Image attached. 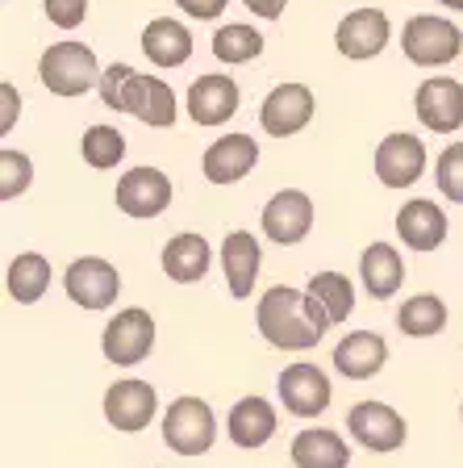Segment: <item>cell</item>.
<instances>
[{
  "label": "cell",
  "mask_w": 463,
  "mask_h": 468,
  "mask_svg": "<svg viewBox=\"0 0 463 468\" xmlns=\"http://www.w3.org/2000/svg\"><path fill=\"white\" fill-rule=\"evenodd\" d=\"M417 122L435 134H451L463 126V84L451 76H430L414 97Z\"/></svg>",
  "instance_id": "15"
},
{
  "label": "cell",
  "mask_w": 463,
  "mask_h": 468,
  "mask_svg": "<svg viewBox=\"0 0 463 468\" xmlns=\"http://www.w3.org/2000/svg\"><path fill=\"white\" fill-rule=\"evenodd\" d=\"M184 109L193 117L196 126H226L234 113H238V84L230 76H196L188 97H184Z\"/></svg>",
  "instance_id": "16"
},
{
  "label": "cell",
  "mask_w": 463,
  "mask_h": 468,
  "mask_svg": "<svg viewBox=\"0 0 463 468\" xmlns=\"http://www.w3.org/2000/svg\"><path fill=\"white\" fill-rule=\"evenodd\" d=\"M29 180H34V164H29V155L5 146V151H0V201L21 197L29 188Z\"/></svg>",
  "instance_id": "32"
},
{
  "label": "cell",
  "mask_w": 463,
  "mask_h": 468,
  "mask_svg": "<svg viewBox=\"0 0 463 468\" xmlns=\"http://www.w3.org/2000/svg\"><path fill=\"white\" fill-rule=\"evenodd\" d=\"M154 410H159V393H154L151 380H117V385H109L105 393V419L113 431H126V435H134V431L151 427Z\"/></svg>",
  "instance_id": "12"
},
{
  "label": "cell",
  "mask_w": 463,
  "mask_h": 468,
  "mask_svg": "<svg viewBox=\"0 0 463 468\" xmlns=\"http://www.w3.org/2000/svg\"><path fill=\"white\" fill-rule=\"evenodd\" d=\"M100 101H105L109 109H117V113L138 117V122L151 130L175 126V113H180V101H175V92L163 80L138 76L126 63L105 68V76H100Z\"/></svg>",
  "instance_id": "2"
},
{
  "label": "cell",
  "mask_w": 463,
  "mask_h": 468,
  "mask_svg": "<svg viewBox=\"0 0 463 468\" xmlns=\"http://www.w3.org/2000/svg\"><path fill=\"white\" fill-rule=\"evenodd\" d=\"M259 268H263V251H259V239L251 230H230L222 239V272L226 284H230V297L247 302L255 292V281H259Z\"/></svg>",
  "instance_id": "20"
},
{
  "label": "cell",
  "mask_w": 463,
  "mask_h": 468,
  "mask_svg": "<svg viewBox=\"0 0 463 468\" xmlns=\"http://www.w3.org/2000/svg\"><path fill=\"white\" fill-rule=\"evenodd\" d=\"M396 234L409 251H438L447 243V214L438 201L414 197L396 209Z\"/></svg>",
  "instance_id": "19"
},
{
  "label": "cell",
  "mask_w": 463,
  "mask_h": 468,
  "mask_svg": "<svg viewBox=\"0 0 463 468\" xmlns=\"http://www.w3.org/2000/svg\"><path fill=\"white\" fill-rule=\"evenodd\" d=\"M159 263H163V276H167V281L196 284V281H205V276H209L213 247H209V239H205V234L184 230V234H175V239H167Z\"/></svg>",
  "instance_id": "22"
},
{
  "label": "cell",
  "mask_w": 463,
  "mask_h": 468,
  "mask_svg": "<svg viewBox=\"0 0 463 468\" xmlns=\"http://www.w3.org/2000/svg\"><path fill=\"white\" fill-rule=\"evenodd\" d=\"M63 289L84 310H109L117 302V292H121V276L100 255H79V260H71L68 276H63Z\"/></svg>",
  "instance_id": "9"
},
{
  "label": "cell",
  "mask_w": 463,
  "mask_h": 468,
  "mask_svg": "<svg viewBox=\"0 0 463 468\" xmlns=\"http://www.w3.org/2000/svg\"><path fill=\"white\" fill-rule=\"evenodd\" d=\"M213 435H217V419L205 398L184 393L167 406L163 414V443L175 456H205L213 448Z\"/></svg>",
  "instance_id": "4"
},
{
  "label": "cell",
  "mask_w": 463,
  "mask_h": 468,
  "mask_svg": "<svg viewBox=\"0 0 463 468\" xmlns=\"http://www.w3.org/2000/svg\"><path fill=\"white\" fill-rule=\"evenodd\" d=\"M213 55L222 63H251L263 55V34L255 26H222L213 34Z\"/></svg>",
  "instance_id": "30"
},
{
  "label": "cell",
  "mask_w": 463,
  "mask_h": 468,
  "mask_svg": "<svg viewBox=\"0 0 463 468\" xmlns=\"http://www.w3.org/2000/svg\"><path fill=\"white\" fill-rule=\"evenodd\" d=\"M347 431L359 448H367V452H396V448H405V439H409L405 419L393 406H384V401H359V406H351Z\"/></svg>",
  "instance_id": "8"
},
{
  "label": "cell",
  "mask_w": 463,
  "mask_h": 468,
  "mask_svg": "<svg viewBox=\"0 0 463 468\" xmlns=\"http://www.w3.org/2000/svg\"><path fill=\"white\" fill-rule=\"evenodd\" d=\"M255 164H259V143L251 134H222L201 159L209 185H238L242 176L255 172Z\"/></svg>",
  "instance_id": "18"
},
{
  "label": "cell",
  "mask_w": 463,
  "mask_h": 468,
  "mask_svg": "<svg viewBox=\"0 0 463 468\" xmlns=\"http://www.w3.org/2000/svg\"><path fill=\"white\" fill-rule=\"evenodd\" d=\"M334 47H338V55L342 58H355V63L376 58L380 50L388 47V17L380 9L347 13V17L338 21V29H334Z\"/></svg>",
  "instance_id": "17"
},
{
  "label": "cell",
  "mask_w": 463,
  "mask_h": 468,
  "mask_svg": "<svg viewBox=\"0 0 463 468\" xmlns=\"http://www.w3.org/2000/svg\"><path fill=\"white\" fill-rule=\"evenodd\" d=\"M5 284H9V297L17 305H34L42 292L50 289V260H42L38 251H21L17 260L9 263Z\"/></svg>",
  "instance_id": "27"
},
{
  "label": "cell",
  "mask_w": 463,
  "mask_h": 468,
  "mask_svg": "<svg viewBox=\"0 0 463 468\" xmlns=\"http://www.w3.org/2000/svg\"><path fill=\"white\" fill-rule=\"evenodd\" d=\"M289 456L297 468H347L351 464L347 439L330 427H305L297 439H292Z\"/></svg>",
  "instance_id": "25"
},
{
  "label": "cell",
  "mask_w": 463,
  "mask_h": 468,
  "mask_svg": "<svg viewBox=\"0 0 463 468\" xmlns=\"http://www.w3.org/2000/svg\"><path fill=\"white\" fill-rule=\"evenodd\" d=\"M401 50L414 68H443L451 58H459L463 50V29L447 17H430V13H417L405 21V34H401Z\"/></svg>",
  "instance_id": "5"
},
{
  "label": "cell",
  "mask_w": 463,
  "mask_h": 468,
  "mask_svg": "<svg viewBox=\"0 0 463 468\" xmlns=\"http://www.w3.org/2000/svg\"><path fill=\"white\" fill-rule=\"evenodd\" d=\"M242 5H247V9L255 13V17H263V21H276L284 13V5H289V0H242Z\"/></svg>",
  "instance_id": "37"
},
{
  "label": "cell",
  "mask_w": 463,
  "mask_h": 468,
  "mask_svg": "<svg viewBox=\"0 0 463 468\" xmlns=\"http://www.w3.org/2000/svg\"><path fill=\"white\" fill-rule=\"evenodd\" d=\"M359 281H363V289L376 302H388L405 284V260H401V251L393 243H367L363 255H359Z\"/></svg>",
  "instance_id": "23"
},
{
  "label": "cell",
  "mask_w": 463,
  "mask_h": 468,
  "mask_svg": "<svg viewBox=\"0 0 463 468\" xmlns=\"http://www.w3.org/2000/svg\"><path fill=\"white\" fill-rule=\"evenodd\" d=\"M255 326L259 335L280 351H309L318 347L321 335L334 326L330 314L321 310L305 289H289V284H271L255 305Z\"/></svg>",
  "instance_id": "1"
},
{
  "label": "cell",
  "mask_w": 463,
  "mask_h": 468,
  "mask_svg": "<svg viewBox=\"0 0 463 468\" xmlns=\"http://www.w3.org/2000/svg\"><path fill=\"white\" fill-rule=\"evenodd\" d=\"M42 9H47L50 26L76 29V26H84V17H88V0H42Z\"/></svg>",
  "instance_id": "34"
},
{
  "label": "cell",
  "mask_w": 463,
  "mask_h": 468,
  "mask_svg": "<svg viewBox=\"0 0 463 468\" xmlns=\"http://www.w3.org/2000/svg\"><path fill=\"white\" fill-rule=\"evenodd\" d=\"M435 180H438V193H443L447 201L463 205V143H451L443 155H438Z\"/></svg>",
  "instance_id": "33"
},
{
  "label": "cell",
  "mask_w": 463,
  "mask_h": 468,
  "mask_svg": "<svg viewBox=\"0 0 463 468\" xmlns=\"http://www.w3.org/2000/svg\"><path fill=\"white\" fill-rule=\"evenodd\" d=\"M313 230V201L300 188H280L263 205V234L280 247H297Z\"/></svg>",
  "instance_id": "14"
},
{
  "label": "cell",
  "mask_w": 463,
  "mask_h": 468,
  "mask_svg": "<svg viewBox=\"0 0 463 468\" xmlns=\"http://www.w3.org/2000/svg\"><path fill=\"white\" fill-rule=\"evenodd\" d=\"M142 55L154 68H180L193 58V29L172 17H159L142 29Z\"/></svg>",
  "instance_id": "26"
},
{
  "label": "cell",
  "mask_w": 463,
  "mask_h": 468,
  "mask_svg": "<svg viewBox=\"0 0 463 468\" xmlns=\"http://www.w3.org/2000/svg\"><path fill=\"white\" fill-rule=\"evenodd\" d=\"M0 101H5V113H0V134H9L13 117L21 113V101H17V92H13V84H0Z\"/></svg>",
  "instance_id": "36"
},
{
  "label": "cell",
  "mask_w": 463,
  "mask_h": 468,
  "mask_svg": "<svg viewBox=\"0 0 463 468\" xmlns=\"http://www.w3.org/2000/svg\"><path fill=\"white\" fill-rule=\"evenodd\" d=\"M154 347V318L142 305H130V310H117L105 322V335H100V351H105L109 364H142Z\"/></svg>",
  "instance_id": "6"
},
{
  "label": "cell",
  "mask_w": 463,
  "mask_h": 468,
  "mask_svg": "<svg viewBox=\"0 0 463 468\" xmlns=\"http://www.w3.org/2000/svg\"><path fill=\"white\" fill-rule=\"evenodd\" d=\"M313 109H318V101L305 84H276L259 109V126L271 138H292L313 122Z\"/></svg>",
  "instance_id": "11"
},
{
  "label": "cell",
  "mask_w": 463,
  "mask_h": 468,
  "mask_svg": "<svg viewBox=\"0 0 463 468\" xmlns=\"http://www.w3.org/2000/svg\"><path fill=\"white\" fill-rule=\"evenodd\" d=\"M188 17H196V21H213L217 13L226 9V0H175Z\"/></svg>",
  "instance_id": "35"
},
{
  "label": "cell",
  "mask_w": 463,
  "mask_h": 468,
  "mask_svg": "<svg viewBox=\"0 0 463 468\" xmlns=\"http://www.w3.org/2000/svg\"><path fill=\"white\" fill-rule=\"evenodd\" d=\"M100 76L105 71L97 63V50L84 42H55L38 58V80L55 97H84V92L100 88Z\"/></svg>",
  "instance_id": "3"
},
{
  "label": "cell",
  "mask_w": 463,
  "mask_h": 468,
  "mask_svg": "<svg viewBox=\"0 0 463 468\" xmlns=\"http://www.w3.org/2000/svg\"><path fill=\"white\" fill-rule=\"evenodd\" d=\"M396 326L409 335V339H430L447 326V302L435 292H414L401 310H396Z\"/></svg>",
  "instance_id": "28"
},
{
  "label": "cell",
  "mask_w": 463,
  "mask_h": 468,
  "mask_svg": "<svg viewBox=\"0 0 463 468\" xmlns=\"http://www.w3.org/2000/svg\"><path fill=\"white\" fill-rule=\"evenodd\" d=\"M276 389H280V401L292 419H318V414L330 410V398H334L330 377L318 364H305V360L289 364L280 372V380H276Z\"/></svg>",
  "instance_id": "7"
},
{
  "label": "cell",
  "mask_w": 463,
  "mask_h": 468,
  "mask_svg": "<svg viewBox=\"0 0 463 468\" xmlns=\"http://www.w3.org/2000/svg\"><path fill=\"white\" fill-rule=\"evenodd\" d=\"M79 155H84L88 167L105 172V167L121 164V155H126V138H121V130H113V126H88L84 138H79Z\"/></svg>",
  "instance_id": "31"
},
{
  "label": "cell",
  "mask_w": 463,
  "mask_h": 468,
  "mask_svg": "<svg viewBox=\"0 0 463 468\" xmlns=\"http://www.w3.org/2000/svg\"><path fill=\"white\" fill-rule=\"evenodd\" d=\"M426 172V146L417 134L396 130L376 146V176L384 188H414Z\"/></svg>",
  "instance_id": "13"
},
{
  "label": "cell",
  "mask_w": 463,
  "mask_h": 468,
  "mask_svg": "<svg viewBox=\"0 0 463 468\" xmlns=\"http://www.w3.org/2000/svg\"><path fill=\"white\" fill-rule=\"evenodd\" d=\"M226 435H230L234 448L255 452L263 448L271 435H276V406L268 398H238L226 414Z\"/></svg>",
  "instance_id": "21"
},
{
  "label": "cell",
  "mask_w": 463,
  "mask_h": 468,
  "mask_svg": "<svg viewBox=\"0 0 463 468\" xmlns=\"http://www.w3.org/2000/svg\"><path fill=\"white\" fill-rule=\"evenodd\" d=\"M305 292L330 314L334 326H342V322L355 314V289H351V276H342V272H313Z\"/></svg>",
  "instance_id": "29"
},
{
  "label": "cell",
  "mask_w": 463,
  "mask_h": 468,
  "mask_svg": "<svg viewBox=\"0 0 463 468\" xmlns=\"http://www.w3.org/2000/svg\"><path fill=\"white\" fill-rule=\"evenodd\" d=\"M113 201L126 218H159L172 205V180L159 167H130L117 180Z\"/></svg>",
  "instance_id": "10"
},
{
  "label": "cell",
  "mask_w": 463,
  "mask_h": 468,
  "mask_svg": "<svg viewBox=\"0 0 463 468\" xmlns=\"http://www.w3.org/2000/svg\"><path fill=\"white\" fill-rule=\"evenodd\" d=\"M459 419H463V406H459Z\"/></svg>",
  "instance_id": "39"
},
{
  "label": "cell",
  "mask_w": 463,
  "mask_h": 468,
  "mask_svg": "<svg viewBox=\"0 0 463 468\" xmlns=\"http://www.w3.org/2000/svg\"><path fill=\"white\" fill-rule=\"evenodd\" d=\"M388 360V343L376 331H351L334 347V368L347 380H372Z\"/></svg>",
  "instance_id": "24"
},
{
  "label": "cell",
  "mask_w": 463,
  "mask_h": 468,
  "mask_svg": "<svg viewBox=\"0 0 463 468\" xmlns=\"http://www.w3.org/2000/svg\"><path fill=\"white\" fill-rule=\"evenodd\" d=\"M447 9H455V13H463V0H443Z\"/></svg>",
  "instance_id": "38"
}]
</instances>
